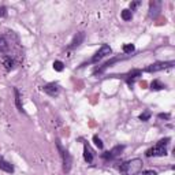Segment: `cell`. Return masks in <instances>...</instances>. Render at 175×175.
<instances>
[{
	"instance_id": "obj_14",
	"label": "cell",
	"mask_w": 175,
	"mask_h": 175,
	"mask_svg": "<svg viewBox=\"0 0 175 175\" xmlns=\"http://www.w3.org/2000/svg\"><path fill=\"white\" fill-rule=\"evenodd\" d=\"M14 93H15V103H17L18 111H21V112H22L23 109H22V104H21V96H19V92H18V89H17V88L14 89Z\"/></svg>"
},
{
	"instance_id": "obj_6",
	"label": "cell",
	"mask_w": 175,
	"mask_h": 175,
	"mask_svg": "<svg viewBox=\"0 0 175 175\" xmlns=\"http://www.w3.org/2000/svg\"><path fill=\"white\" fill-rule=\"evenodd\" d=\"M42 90L51 97H55L59 94V86L56 85V84H48V85H45L42 88Z\"/></svg>"
},
{
	"instance_id": "obj_12",
	"label": "cell",
	"mask_w": 175,
	"mask_h": 175,
	"mask_svg": "<svg viewBox=\"0 0 175 175\" xmlns=\"http://www.w3.org/2000/svg\"><path fill=\"white\" fill-rule=\"evenodd\" d=\"M8 51V42L6 37L0 36V52H7Z\"/></svg>"
},
{
	"instance_id": "obj_19",
	"label": "cell",
	"mask_w": 175,
	"mask_h": 175,
	"mask_svg": "<svg viewBox=\"0 0 175 175\" xmlns=\"http://www.w3.org/2000/svg\"><path fill=\"white\" fill-rule=\"evenodd\" d=\"M137 175H157V172L153 170H145V171H140Z\"/></svg>"
},
{
	"instance_id": "obj_3",
	"label": "cell",
	"mask_w": 175,
	"mask_h": 175,
	"mask_svg": "<svg viewBox=\"0 0 175 175\" xmlns=\"http://www.w3.org/2000/svg\"><path fill=\"white\" fill-rule=\"evenodd\" d=\"M56 145H58V149H59L60 152V156H62V160H63V170L64 172H68L71 168V163H73V159H71L70 153L66 151V149H63V146L60 145L59 141H56Z\"/></svg>"
},
{
	"instance_id": "obj_23",
	"label": "cell",
	"mask_w": 175,
	"mask_h": 175,
	"mask_svg": "<svg viewBox=\"0 0 175 175\" xmlns=\"http://www.w3.org/2000/svg\"><path fill=\"white\" fill-rule=\"evenodd\" d=\"M159 118H160V119H168L170 115H168V114H159Z\"/></svg>"
},
{
	"instance_id": "obj_20",
	"label": "cell",
	"mask_w": 175,
	"mask_h": 175,
	"mask_svg": "<svg viewBox=\"0 0 175 175\" xmlns=\"http://www.w3.org/2000/svg\"><path fill=\"white\" fill-rule=\"evenodd\" d=\"M149 118H151V114H149V112H144V114H141V115H140V120H142V122H146V120H149Z\"/></svg>"
},
{
	"instance_id": "obj_16",
	"label": "cell",
	"mask_w": 175,
	"mask_h": 175,
	"mask_svg": "<svg viewBox=\"0 0 175 175\" xmlns=\"http://www.w3.org/2000/svg\"><path fill=\"white\" fill-rule=\"evenodd\" d=\"M53 68H55V71H63L64 64L62 63L60 60H55V62H53Z\"/></svg>"
},
{
	"instance_id": "obj_10",
	"label": "cell",
	"mask_w": 175,
	"mask_h": 175,
	"mask_svg": "<svg viewBox=\"0 0 175 175\" xmlns=\"http://www.w3.org/2000/svg\"><path fill=\"white\" fill-rule=\"evenodd\" d=\"M84 159H85L86 163H92L93 161V152H92V149L85 144L84 146Z\"/></svg>"
},
{
	"instance_id": "obj_22",
	"label": "cell",
	"mask_w": 175,
	"mask_h": 175,
	"mask_svg": "<svg viewBox=\"0 0 175 175\" xmlns=\"http://www.w3.org/2000/svg\"><path fill=\"white\" fill-rule=\"evenodd\" d=\"M6 14H7V10L4 7H0V17H6Z\"/></svg>"
},
{
	"instance_id": "obj_15",
	"label": "cell",
	"mask_w": 175,
	"mask_h": 175,
	"mask_svg": "<svg viewBox=\"0 0 175 175\" xmlns=\"http://www.w3.org/2000/svg\"><path fill=\"white\" fill-rule=\"evenodd\" d=\"M122 18H123V21H130V19L133 18V14H131L130 10H123L122 11Z\"/></svg>"
},
{
	"instance_id": "obj_11",
	"label": "cell",
	"mask_w": 175,
	"mask_h": 175,
	"mask_svg": "<svg viewBox=\"0 0 175 175\" xmlns=\"http://www.w3.org/2000/svg\"><path fill=\"white\" fill-rule=\"evenodd\" d=\"M1 63H3V66L7 70H11L12 67H14V60L10 58V56H3L1 58Z\"/></svg>"
},
{
	"instance_id": "obj_9",
	"label": "cell",
	"mask_w": 175,
	"mask_h": 175,
	"mask_svg": "<svg viewBox=\"0 0 175 175\" xmlns=\"http://www.w3.org/2000/svg\"><path fill=\"white\" fill-rule=\"evenodd\" d=\"M84 38H85V34L82 33V32L77 33V34L74 36V38H73V41H71L70 48H77V47H79V45L82 44V41H84Z\"/></svg>"
},
{
	"instance_id": "obj_8",
	"label": "cell",
	"mask_w": 175,
	"mask_h": 175,
	"mask_svg": "<svg viewBox=\"0 0 175 175\" xmlns=\"http://www.w3.org/2000/svg\"><path fill=\"white\" fill-rule=\"evenodd\" d=\"M0 170H3L4 172H8V174H12L14 172V166L0 156Z\"/></svg>"
},
{
	"instance_id": "obj_1",
	"label": "cell",
	"mask_w": 175,
	"mask_h": 175,
	"mask_svg": "<svg viewBox=\"0 0 175 175\" xmlns=\"http://www.w3.org/2000/svg\"><path fill=\"white\" fill-rule=\"evenodd\" d=\"M141 168H142L141 159H131V160L122 163V166L119 167V171L123 175H137L141 171Z\"/></svg>"
},
{
	"instance_id": "obj_18",
	"label": "cell",
	"mask_w": 175,
	"mask_h": 175,
	"mask_svg": "<svg viewBox=\"0 0 175 175\" xmlns=\"http://www.w3.org/2000/svg\"><path fill=\"white\" fill-rule=\"evenodd\" d=\"M93 142H94V145H96L99 149H103V146H104L103 141H101V140L97 137V135H94V137H93Z\"/></svg>"
},
{
	"instance_id": "obj_5",
	"label": "cell",
	"mask_w": 175,
	"mask_h": 175,
	"mask_svg": "<svg viewBox=\"0 0 175 175\" xmlns=\"http://www.w3.org/2000/svg\"><path fill=\"white\" fill-rule=\"evenodd\" d=\"M172 66H174V62H157V63H153L151 66H148L145 68V71H148V73H156V71L172 67Z\"/></svg>"
},
{
	"instance_id": "obj_7",
	"label": "cell",
	"mask_w": 175,
	"mask_h": 175,
	"mask_svg": "<svg viewBox=\"0 0 175 175\" xmlns=\"http://www.w3.org/2000/svg\"><path fill=\"white\" fill-rule=\"evenodd\" d=\"M123 149H125V146L118 145V146H115V148L112 149L111 152H105L104 155H103V157H104V159H112V157H116L118 155H120V152H122Z\"/></svg>"
},
{
	"instance_id": "obj_21",
	"label": "cell",
	"mask_w": 175,
	"mask_h": 175,
	"mask_svg": "<svg viewBox=\"0 0 175 175\" xmlns=\"http://www.w3.org/2000/svg\"><path fill=\"white\" fill-rule=\"evenodd\" d=\"M140 6V1H134V3H130V8H131V11L134 10L135 7H138Z\"/></svg>"
},
{
	"instance_id": "obj_13",
	"label": "cell",
	"mask_w": 175,
	"mask_h": 175,
	"mask_svg": "<svg viewBox=\"0 0 175 175\" xmlns=\"http://www.w3.org/2000/svg\"><path fill=\"white\" fill-rule=\"evenodd\" d=\"M164 88H166V86H164L160 81H157V79L152 81V84H151V89L152 90H161V89H164Z\"/></svg>"
},
{
	"instance_id": "obj_2",
	"label": "cell",
	"mask_w": 175,
	"mask_h": 175,
	"mask_svg": "<svg viewBox=\"0 0 175 175\" xmlns=\"http://www.w3.org/2000/svg\"><path fill=\"white\" fill-rule=\"evenodd\" d=\"M168 141H170V138H164V140H160V141L157 142L155 146H152L151 149L146 151V156L148 157H152V156H166L167 155V146Z\"/></svg>"
},
{
	"instance_id": "obj_17",
	"label": "cell",
	"mask_w": 175,
	"mask_h": 175,
	"mask_svg": "<svg viewBox=\"0 0 175 175\" xmlns=\"http://www.w3.org/2000/svg\"><path fill=\"white\" fill-rule=\"evenodd\" d=\"M134 51V45L133 44H125L123 45V52L125 53H131Z\"/></svg>"
},
{
	"instance_id": "obj_4",
	"label": "cell",
	"mask_w": 175,
	"mask_h": 175,
	"mask_svg": "<svg viewBox=\"0 0 175 175\" xmlns=\"http://www.w3.org/2000/svg\"><path fill=\"white\" fill-rule=\"evenodd\" d=\"M111 52H112L111 47L107 45V44H103V45H101V48L99 49V51L94 53L93 58H92V62H93V63H97L99 60H101L103 58H105L107 55H111Z\"/></svg>"
}]
</instances>
